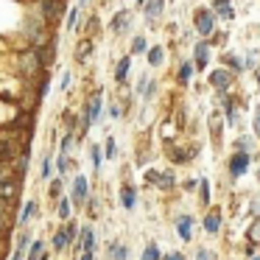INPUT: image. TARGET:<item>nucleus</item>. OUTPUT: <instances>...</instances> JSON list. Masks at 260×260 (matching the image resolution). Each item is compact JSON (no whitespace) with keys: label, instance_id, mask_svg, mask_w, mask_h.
Here are the masks:
<instances>
[{"label":"nucleus","instance_id":"32","mask_svg":"<svg viewBox=\"0 0 260 260\" xmlns=\"http://www.w3.org/2000/svg\"><path fill=\"white\" fill-rule=\"evenodd\" d=\"M79 14H81V6L70 9V12H68V23H64V31H76V28H79Z\"/></svg>","mask_w":260,"mask_h":260},{"label":"nucleus","instance_id":"47","mask_svg":"<svg viewBox=\"0 0 260 260\" xmlns=\"http://www.w3.org/2000/svg\"><path fill=\"white\" fill-rule=\"evenodd\" d=\"M199 182H202V179H193V176H190V179H185V190H196Z\"/></svg>","mask_w":260,"mask_h":260},{"label":"nucleus","instance_id":"18","mask_svg":"<svg viewBox=\"0 0 260 260\" xmlns=\"http://www.w3.org/2000/svg\"><path fill=\"white\" fill-rule=\"evenodd\" d=\"M28 246H31V232L23 230V232L17 235V246H14L12 260H25V257H28Z\"/></svg>","mask_w":260,"mask_h":260},{"label":"nucleus","instance_id":"48","mask_svg":"<svg viewBox=\"0 0 260 260\" xmlns=\"http://www.w3.org/2000/svg\"><path fill=\"white\" fill-rule=\"evenodd\" d=\"M162 260H187V257H185L182 252H171V254H165Z\"/></svg>","mask_w":260,"mask_h":260},{"label":"nucleus","instance_id":"36","mask_svg":"<svg viewBox=\"0 0 260 260\" xmlns=\"http://www.w3.org/2000/svg\"><path fill=\"white\" fill-rule=\"evenodd\" d=\"M118 157V143H115V137L109 135L107 143H104V159H115Z\"/></svg>","mask_w":260,"mask_h":260},{"label":"nucleus","instance_id":"54","mask_svg":"<svg viewBox=\"0 0 260 260\" xmlns=\"http://www.w3.org/2000/svg\"><path fill=\"white\" fill-rule=\"evenodd\" d=\"M257 28H260V23H257Z\"/></svg>","mask_w":260,"mask_h":260},{"label":"nucleus","instance_id":"46","mask_svg":"<svg viewBox=\"0 0 260 260\" xmlns=\"http://www.w3.org/2000/svg\"><path fill=\"white\" fill-rule=\"evenodd\" d=\"M162 137H165V140L174 137V123H171V120H165V123H162Z\"/></svg>","mask_w":260,"mask_h":260},{"label":"nucleus","instance_id":"2","mask_svg":"<svg viewBox=\"0 0 260 260\" xmlns=\"http://www.w3.org/2000/svg\"><path fill=\"white\" fill-rule=\"evenodd\" d=\"M23 148H25V146H23ZM23 148H20L17 123H12L9 129H0V165H14Z\"/></svg>","mask_w":260,"mask_h":260},{"label":"nucleus","instance_id":"38","mask_svg":"<svg viewBox=\"0 0 260 260\" xmlns=\"http://www.w3.org/2000/svg\"><path fill=\"white\" fill-rule=\"evenodd\" d=\"M249 241H252V243H260V215L252 221V226H249Z\"/></svg>","mask_w":260,"mask_h":260},{"label":"nucleus","instance_id":"52","mask_svg":"<svg viewBox=\"0 0 260 260\" xmlns=\"http://www.w3.org/2000/svg\"><path fill=\"white\" fill-rule=\"evenodd\" d=\"M249 260H260V254H254V257H249Z\"/></svg>","mask_w":260,"mask_h":260},{"label":"nucleus","instance_id":"24","mask_svg":"<svg viewBox=\"0 0 260 260\" xmlns=\"http://www.w3.org/2000/svg\"><path fill=\"white\" fill-rule=\"evenodd\" d=\"M254 148H257V137H254V135H238V140H235V151H246V154H252Z\"/></svg>","mask_w":260,"mask_h":260},{"label":"nucleus","instance_id":"31","mask_svg":"<svg viewBox=\"0 0 260 260\" xmlns=\"http://www.w3.org/2000/svg\"><path fill=\"white\" fill-rule=\"evenodd\" d=\"M199 199H202V207H210V179H204L202 176V182H199Z\"/></svg>","mask_w":260,"mask_h":260},{"label":"nucleus","instance_id":"22","mask_svg":"<svg viewBox=\"0 0 260 260\" xmlns=\"http://www.w3.org/2000/svg\"><path fill=\"white\" fill-rule=\"evenodd\" d=\"M34 215H40V204H37V199H28V202H25V207H23V213L17 215V224L25 226L31 218H34Z\"/></svg>","mask_w":260,"mask_h":260},{"label":"nucleus","instance_id":"49","mask_svg":"<svg viewBox=\"0 0 260 260\" xmlns=\"http://www.w3.org/2000/svg\"><path fill=\"white\" fill-rule=\"evenodd\" d=\"M79 260H95V252H79Z\"/></svg>","mask_w":260,"mask_h":260},{"label":"nucleus","instance_id":"44","mask_svg":"<svg viewBox=\"0 0 260 260\" xmlns=\"http://www.w3.org/2000/svg\"><path fill=\"white\" fill-rule=\"evenodd\" d=\"M157 179H159V171H146V174H143V182H146V185H154L157 187Z\"/></svg>","mask_w":260,"mask_h":260},{"label":"nucleus","instance_id":"51","mask_svg":"<svg viewBox=\"0 0 260 260\" xmlns=\"http://www.w3.org/2000/svg\"><path fill=\"white\" fill-rule=\"evenodd\" d=\"M252 73H254V79H257V87H260V64H257V68L252 70Z\"/></svg>","mask_w":260,"mask_h":260},{"label":"nucleus","instance_id":"5","mask_svg":"<svg viewBox=\"0 0 260 260\" xmlns=\"http://www.w3.org/2000/svg\"><path fill=\"white\" fill-rule=\"evenodd\" d=\"M87 199H90V179L84 174H76L73 185H70V202H73V207H84Z\"/></svg>","mask_w":260,"mask_h":260},{"label":"nucleus","instance_id":"45","mask_svg":"<svg viewBox=\"0 0 260 260\" xmlns=\"http://www.w3.org/2000/svg\"><path fill=\"white\" fill-rule=\"evenodd\" d=\"M70 81H73V76H70V70H64V73H62V81H59V92H68Z\"/></svg>","mask_w":260,"mask_h":260},{"label":"nucleus","instance_id":"8","mask_svg":"<svg viewBox=\"0 0 260 260\" xmlns=\"http://www.w3.org/2000/svg\"><path fill=\"white\" fill-rule=\"evenodd\" d=\"M165 3H168V0H137V9L143 12V20H146V25H154L159 17H162Z\"/></svg>","mask_w":260,"mask_h":260},{"label":"nucleus","instance_id":"11","mask_svg":"<svg viewBox=\"0 0 260 260\" xmlns=\"http://www.w3.org/2000/svg\"><path fill=\"white\" fill-rule=\"evenodd\" d=\"M79 252H95L98 249V238H95V226L92 224H84L81 226V232H79V241L73 243Z\"/></svg>","mask_w":260,"mask_h":260},{"label":"nucleus","instance_id":"1","mask_svg":"<svg viewBox=\"0 0 260 260\" xmlns=\"http://www.w3.org/2000/svg\"><path fill=\"white\" fill-rule=\"evenodd\" d=\"M104 118V87H95V90L87 95V101L81 104L79 109V140Z\"/></svg>","mask_w":260,"mask_h":260},{"label":"nucleus","instance_id":"33","mask_svg":"<svg viewBox=\"0 0 260 260\" xmlns=\"http://www.w3.org/2000/svg\"><path fill=\"white\" fill-rule=\"evenodd\" d=\"M101 146H98V143H92V146H90V159H92V171H95V174H98V171H101Z\"/></svg>","mask_w":260,"mask_h":260},{"label":"nucleus","instance_id":"30","mask_svg":"<svg viewBox=\"0 0 260 260\" xmlns=\"http://www.w3.org/2000/svg\"><path fill=\"white\" fill-rule=\"evenodd\" d=\"M70 210H73V202H70V196L68 199H59V204H56V213H59V218L62 221H70Z\"/></svg>","mask_w":260,"mask_h":260},{"label":"nucleus","instance_id":"29","mask_svg":"<svg viewBox=\"0 0 260 260\" xmlns=\"http://www.w3.org/2000/svg\"><path fill=\"white\" fill-rule=\"evenodd\" d=\"M70 168H73V159H70V154H59V157H56V174H59V176H68Z\"/></svg>","mask_w":260,"mask_h":260},{"label":"nucleus","instance_id":"3","mask_svg":"<svg viewBox=\"0 0 260 260\" xmlns=\"http://www.w3.org/2000/svg\"><path fill=\"white\" fill-rule=\"evenodd\" d=\"M215 25H218V14H215L213 6H202L193 12V28L202 40H210L215 34Z\"/></svg>","mask_w":260,"mask_h":260},{"label":"nucleus","instance_id":"12","mask_svg":"<svg viewBox=\"0 0 260 260\" xmlns=\"http://www.w3.org/2000/svg\"><path fill=\"white\" fill-rule=\"evenodd\" d=\"M129 76H132V53H123L115 64V84L118 87H126L129 84Z\"/></svg>","mask_w":260,"mask_h":260},{"label":"nucleus","instance_id":"4","mask_svg":"<svg viewBox=\"0 0 260 260\" xmlns=\"http://www.w3.org/2000/svg\"><path fill=\"white\" fill-rule=\"evenodd\" d=\"M207 84L213 87L215 92H232V87H235V73L226 68H215L207 73Z\"/></svg>","mask_w":260,"mask_h":260},{"label":"nucleus","instance_id":"6","mask_svg":"<svg viewBox=\"0 0 260 260\" xmlns=\"http://www.w3.org/2000/svg\"><path fill=\"white\" fill-rule=\"evenodd\" d=\"M210 59H213V45L207 40L193 42V64H196V73H207Z\"/></svg>","mask_w":260,"mask_h":260},{"label":"nucleus","instance_id":"7","mask_svg":"<svg viewBox=\"0 0 260 260\" xmlns=\"http://www.w3.org/2000/svg\"><path fill=\"white\" fill-rule=\"evenodd\" d=\"M132 28H135V12H132V9H120L112 17V23H109V31H112L115 37H126Z\"/></svg>","mask_w":260,"mask_h":260},{"label":"nucleus","instance_id":"14","mask_svg":"<svg viewBox=\"0 0 260 260\" xmlns=\"http://www.w3.org/2000/svg\"><path fill=\"white\" fill-rule=\"evenodd\" d=\"M92 51H95V45H92V37H84V40H79V42H76V48H73V62L84 64L87 59L92 56Z\"/></svg>","mask_w":260,"mask_h":260},{"label":"nucleus","instance_id":"50","mask_svg":"<svg viewBox=\"0 0 260 260\" xmlns=\"http://www.w3.org/2000/svg\"><path fill=\"white\" fill-rule=\"evenodd\" d=\"M252 213H260V196H257V199H254V202H252Z\"/></svg>","mask_w":260,"mask_h":260},{"label":"nucleus","instance_id":"28","mask_svg":"<svg viewBox=\"0 0 260 260\" xmlns=\"http://www.w3.org/2000/svg\"><path fill=\"white\" fill-rule=\"evenodd\" d=\"M48 193H51V199H62V193H64V176H59L56 174V179H51V187H48Z\"/></svg>","mask_w":260,"mask_h":260},{"label":"nucleus","instance_id":"23","mask_svg":"<svg viewBox=\"0 0 260 260\" xmlns=\"http://www.w3.org/2000/svg\"><path fill=\"white\" fill-rule=\"evenodd\" d=\"M51 246H53V252H64V249H68L70 246V235H68V230H64V226H62V230H56V232H53V238H51Z\"/></svg>","mask_w":260,"mask_h":260},{"label":"nucleus","instance_id":"21","mask_svg":"<svg viewBox=\"0 0 260 260\" xmlns=\"http://www.w3.org/2000/svg\"><path fill=\"white\" fill-rule=\"evenodd\" d=\"M129 254H132V249L126 246V243H120V241H115V243L107 246V257L109 260H129Z\"/></svg>","mask_w":260,"mask_h":260},{"label":"nucleus","instance_id":"42","mask_svg":"<svg viewBox=\"0 0 260 260\" xmlns=\"http://www.w3.org/2000/svg\"><path fill=\"white\" fill-rule=\"evenodd\" d=\"M51 168H53V162H51V154H48V157H42V171H40V179H48V176H51Z\"/></svg>","mask_w":260,"mask_h":260},{"label":"nucleus","instance_id":"17","mask_svg":"<svg viewBox=\"0 0 260 260\" xmlns=\"http://www.w3.org/2000/svg\"><path fill=\"white\" fill-rule=\"evenodd\" d=\"M120 207L123 210H135L137 207V190H135V185H129V182L120 185Z\"/></svg>","mask_w":260,"mask_h":260},{"label":"nucleus","instance_id":"27","mask_svg":"<svg viewBox=\"0 0 260 260\" xmlns=\"http://www.w3.org/2000/svg\"><path fill=\"white\" fill-rule=\"evenodd\" d=\"M146 51H148V40L146 37H135L132 40V56H146Z\"/></svg>","mask_w":260,"mask_h":260},{"label":"nucleus","instance_id":"25","mask_svg":"<svg viewBox=\"0 0 260 260\" xmlns=\"http://www.w3.org/2000/svg\"><path fill=\"white\" fill-rule=\"evenodd\" d=\"M157 187H159V190H171V187H176V174H174V168H168V171H159Z\"/></svg>","mask_w":260,"mask_h":260},{"label":"nucleus","instance_id":"26","mask_svg":"<svg viewBox=\"0 0 260 260\" xmlns=\"http://www.w3.org/2000/svg\"><path fill=\"white\" fill-rule=\"evenodd\" d=\"M126 115V104L120 101V98H112V101H109V118L112 120H120Z\"/></svg>","mask_w":260,"mask_h":260},{"label":"nucleus","instance_id":"15","mask_svg":"<svg viewBox=\"0 0 260 260\" xmlns=\"http://www.w3.org/2000/svg\"><path fill=\"white\" fill-rule=\"evenodd\" d=\"M174 226H176V232H179V238H182L185 243H190V241H193V215H187V213L176 215Z\"/></svg>","mask_w":260,"mask_h":260},{"label":"nucleus","instance_id":"10","mask_svg":"<svg viewBox=\"0 0 260 260\" xmlns=\"http://www.w3.org/2000/svg\"><path fill=\"white\" fill-rule=\"evenodd\" d=\"M207 126H210V140H213V146H221V140H224V126H226L224 112H221V109H213L210 118H207Z\"/></svg>","mask_w":260,"mask_h":260},{"label":"nucleus","instance_id":"43","mask_svg":"<svg viewBox=\"0 0 260 260\" xmlns=\"http://www.w3.org/2000/svg\"><path fill=\"white\" fill-rule=\"evenodd\" d=\"M98 23H101V20H98V14H92V17H90V23H87V37L98 34V28H101Z\"/></svg>","mask_w":260,"mask_h":260},{"label":"nucleus","instance_id":"16","mask_svg":"<svg viewBox=\"0 0 260 260\" xmlns=\"http://www.w3.org/2000/svg\"><path fill=\"white\" fill-rule=\"evenodd\" d=\"M193 73H196V64H193V59L179 62V68H176V84H179V87H187V84L193 81Z\"/></svg>","mask_w":260,"mask_h":260},{"label":"nucleus","instance_id":"39","mask_svg":"<svg viewBox=\"0 0 260 260\" xmlns=\"http://www.w3.org/2000/svg\"><path fill=\"white\" fill-rule=\"evenodd\" d=\"M252 135L260 140V104L254 107V112H252Z\"/></svg>","mask_w":260,"mask_h":260},{"label":"nucleus","instance_id":"53","mask_svg":"<svg viewBox=\"0 0 260 260\" xmlns=\"http://www.w3.org/2000/svg\"><path fill=\"white\" fill-rule=\"evenodd\" d=\"M257 159H260V157H257ZM257 182H260V168H257Z\"/></svg>","mask_w":260,"mask_h":260},{"label":"nucleus","instance_id":"9","mask_svg":"<svg viewBox=\"0 0 260 260\" xmlns=\"http://www.w3.org/2000/svg\"><path fill=\"white\" fill-rule=\"evenodd\" d=\"M249 165H252V154H246V151H235V154L230 157V162H226L230 179H241V176L249 171Z\"/></svg>","mask_w":260,"mask_h":260},{"label":"nucleus","instance_id":"40","mask_svg":"<svg viewBox=\"0 0 260 260\" xmlns=\"http://www.w3.org/2000/svg\"><path fill=\"white\" fill-rule=\"evenodd\" d=\"M196 260H218V257H215V252H213V249L199 246V249H196Z\"/></svg>","mask_w":260,"mask_h":260},{"label":"nucleus","instance_id":"20","mask_svg":"<svg viewBox=\"0 0 260 260\" xmlns=\"http://www.w3.org/2000/svg\"><path fill=\"white\" fill-rule=\"evenodd\" d=\"M204 232L207 235H218L221 232V210H207V215H204Z\"/></svg>","mask_w":260,"mask_h":260},{"label":"nucleus","instance_id":"37","mask_svg":"<svg viewBox=\"0 0 260 260\" xmlns=\"http://www.w3.org/2000/svg\"><path fill=\"white\" fill-rule=\"evenodd\" d=\"M98 202H101V199H98V196H92V193H90V199H87V204H84V207H87V213H90L92 218H98V215H101V204H98Z\"/></svg>","mask_w":260,"mask_h":260},{"label":"nucleus","instance_id":"35","mask_svg":"<svg viewBox=\"0 0 260 260\" xmlns=\"http://www.w3.org/2000/svg\"><path fill=\"white\" fill-rule=\"evenodd\" d=\"M243 62H246V70H254L260 64V51H257V48H249L246 56H243Z\"/></svg>","mask_w":260,"mask_h":260},{"label":"nucleus","instance_id":"34","mask_svg":"<svg viewBox=\"0 0 260 260\" xmlns=\"http://www.w3.org/2000/svg\"><path fill=\"white\" fill-rule=\"evenodd\" d=\"M140 260H162V252H159V246H157V243H148V246L143 249Z\"/></svg>","mask_w":260,"mask_h":260},{"label":"nucleus","instance_id":"19","mask_svg":"<svg viewBox=\"0 0 260 260\" xmlns=\"http://www.w3.org/2000/svg\"><path fill=\"white\" fill-rule=\"evenodd\" d=\"M146 64H148V68H162V64H165V45H148Z\"/></svg>","mask_w":260,"mask_h":260},{"label":"nucleus","instance_id":"13","mask_svg":"<svg viewBox=\"0 0 260 260\" xmlns=\"http://www.w3.org/2000/svg\"><path fill=\"white\" fill-rule=\"evenodd\" d=\"M221 64H224L226 70H232L235 76L246 73V62H243V56H241V53H235V51H224V53H221Z\"/></svg>","mask_w":260,"mask_h":260},{"label":"nucleus","instance_id":"41","mask_svg":"<svg viewBox=\"0 0 260 260\" xmlns=\"http://www.w3.org/2000/svg\"><path fill=\"white\" fill-rule=\"evenodd\" d=\"M215 14H218V20H226V23H230V20H235V9H232V6L215 9Z\"/></svg>","mask_w":260,"mask_h":260}]
</instances>
